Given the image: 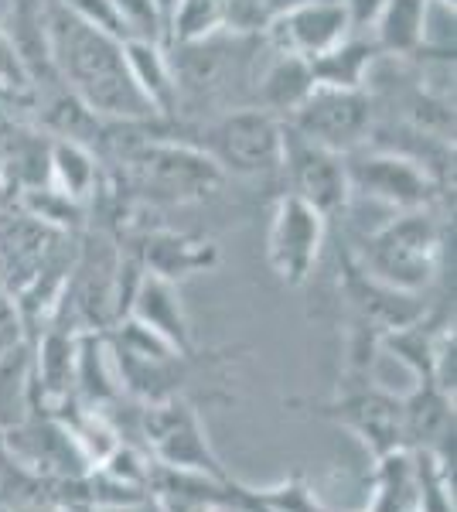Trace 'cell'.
Listing matches in <instances>:
<instances>
[{"label":"cell","instance_id":"obj_1","mask_svg":"<svg viewBox=\"0 0 457 512\" xmlns=\"http://www.w3.org/2000/svg\"><path fill=\"white\" fill-rule=\"evenodd\" d=\"M48 48L62 86L106 123H164L140 93L123 41L48 0Z\"/></svg>","mask_w":457,"mask_h":512},{"label":"cell","instance_id":"obj_2","mask_svg":"<svg viewBox=\"0 0 457 512\" xmlns=\"http://www.w3.org/2000/svg\"><path fill=\"white\" fill-rule=\"evenodd\" d=\"M260 35L219 31L202 41L168 45V62L174 76V130L178 123H205L236 106H253V86L260 72Z\"/></svg>","mask_w":457,"mask_h":512},{"label":"cell","instance_id":"obj_3","mask_svg":"<svg viewBox=\"0 0 457 512\" xmlns=\"http://www.w3.org/2000/svg\"><path fill=\"white\" fill-rule=\"evenodd\" d=\"M440 209L396 212L386 226L362 239L359 253H352L355 263L379 284L423 297L444 270L447 222Z\"/></svg>","mask_w":457,"mask_h":512},{"label":"cell","instance_id":"obj_4","mask_svg":"<svg viewBox=\"0 0 457 512\" xmlns=\"http://www.w3.org/2000/svg\"><path fill=\"white\" fill-rule=\"evenodd\" d=\"M168 130L154 127L134 144L116 147V161L123 164V181L137 198L164 205H185L219 192L226 181L215 161L191 140H171Z\"/></svg>","mask_w":457,"mask_h":512},{"label":"cell","instance_id":"obj_5","mask_svg":"<svg viewBox=\"0 0 457 512\" xmlns=\"http://www.w3.org/2000/svg\"><path fill=\"white\" fill-rule=\"evenodd\" d=\"M188 137L215 161L222 175L232 178H280L284 158V120L260 106H236L219 117L195 123Z\"/></svg>","mask_w":457,"mask_h":512},{"label":"cell","instance_id":"obj_6","mask_svg":"<svg viewBox=\"0 0 457 512\" xmlns=\"http://www.w3.org/2000/svg\"><path fill=\"white\" fill-rule=\"evenodd\" d=\"M345 168L352 195L372 198L393 212L440 209L447 198V181L400 151L365 144L359 151L345 154Z\"/></svg>","mask_w":457,"mask_h":512},{"label":"cell","instance_id":"obj_7","mask_svg":"<svg viewBox=\"0 0 457 512\" xmlns=\"http://www.w3.org/2000/svg\"><path fill=\"white\" fill-rule=\"evenodd\" d=\"M314 417L331 420L342 431L359 437L372 458L389 454L403 444V396L389 393L372 376H345L331 400L307 403Z\"/></svg>","mask_w":457,"mask_h":512},{"label":"cell","instance_id":"obj_8","mask_svg":"<svg viewBox=\"0 0 457 512\" xmlns=\"http://www.w3.org/2000/svg\"><path fill=\"white\" fill-rule=\"evenodd\" d=\"M140 434H144L154 465L178 468V472H202L212 478H232L222 458L215 454L209 434H205L202 414L188 396L144 403Z\"/></svg>","mask_w":457,"mask_h":512},{"label":"cell","instance_id":"obj_9","mask_svg":"<svg viewBox=\"0 0 457 512\" xmlns=\"http://www.w3.org/2000/svg\"><path fill=\"white\" fill-rule=\"evenodd\" d=\"M284 123L304 140L328 147L338 154H352L369 144L376 106L365 89H328L314 86L301 99V106L287 113Z\"/></svg>","mask_w":457,"mask_h":512},{"label":"cell","instance_id":"obj_10","mask_svg":"<svg viewBox=\"0 0 457 512\" xmlns=\"http://www.w3.org/2000/svg\"><path fill=\"white\" fill-rule=\"evenodd\" d=\"M324 239H328V219L314 205L287 192L273 198L267 226V263L280 284L304 287L311 280Z\"/></svg>","mask_w":457,"mask_h":512},{"label":"cell","instance_id":"obj_11","mask_svg":"<svg viewBox=\"0 0 457 512\" xmlns=\"http://www.w3.org/2000/svg\"><path fill=\"white\" fill-rule=\"evenodd\" d=\"M280 178L284 192L304 198L307 205L321 212L324 219H335L338 212L352 202V185H348L345 154L328 151V147L304 140L301 134L284 123V158H280Z\"/></svg>","mask_w":457,"mask_h":512},{"label":"cell","instance_id":"obj_12","mask_svg":"<svg viewBox=\"0 0 457 512\" xmlns=\"http://www.w3.org/2000/svg\"><path fill=\"white\" fill-rule=\"evenodd\" d=\"M352 35L342 0H304L280 11L263 28V45L280 55L314 59V55L335 48L338 41Z\"/></svg>","mask_w":457,"mask_h":512},{"label":"cell","instance_id":"obj_13","mask_svg":"<svg viewBox=\"0 0 457 512\" xmlns=\"http://www.w3.org/2000/svg\"><path fill=\"white\" fill-rule=\"evenodd\" d=\"M403 444L454 468V393L417 383L403 396Z\"/></svg>","mask_w":457,"mask_h":512},{"label":"cell","instance_id":"obj_14","mask_svg":"<svg viewBox=\"0 0 457 512\" xmlns=\"http://www.w3.org/2000/svg\"><path fill=\"white\" fill-rule=\"evenodd\" d=\"M137 321L140 328H147L161 342H168L178 352H195V335H191L188 311L181 304V291L174 280H164L157 274H140L134 294L127 301V315Z\"/></svg>","mask_w":457,"mask_h":512},{"label":"cell","instance_id":"obj_15","mask_svg":"<svg viewBox=\"0 0 457 512\" xmlns=\"http://www.w3.org/2000/svg\"><path fill=\"white\" fill-rule=\"evenodd\" d=\"M140 263H144L147 274L178 284L181 277L212 270L219 263V250L209 239H191L185 233H171V229H154V233L140 239Z\"/></svg>","mask_w":457,"mask_h":512},{"label":"cell","instance_id":"obj_16","mask_svg":"<svg viewBox=\"0 0 457 512\" xmlns=\"http://www.w3.org/2000/svg\"><path fill=\"white\" fill-rule=\"evenodd\" d=\"M430 4L434 0H386L369 38L386 59H417L427 48Z\"/></svg>","mask_w":457,"mask_h":512},{"label":"cell","instance_id":"obj_17","mask_svg":"<svg viewBox=\"0 0 457 512\" xmlns=\"http://www.w3.org/2000/svg\"><path fill=\"white\" fill-rule=\"evenodd\" d=\"M270 59L260 62V72H256V86H253V106L260 110L277 113L280 120L287 117L294 106H301V99L314 89V76L307 59H297V55H280L270 52Z\"/></svg>","mask_w":457,"mask_h":512},{"label":"cell","instance_id":"obj_18","mask_svg":"<svg viewBox=\"0 0 457 512\" xmlns=\"http://www.w3.org/2000/svg\"><path fill=\"white\" fill-rule=\"evenodd\" d=\"M420 472L410 448L379 454L369 478V502L362 512H417Z\"/></svg>","mask_w":457,"mask_h":512},{"label":"cell","instance_id":"obj_19","mask_svg":"<svg viewBox=\"0 0 457 512\" xmlns=\"http://www.w3.org/2000/svg\"><path fill=\"white\" fill-rule=\"evenodd\" d=\"M376 62H379L376 41L369 35H355V31L338 41L335 48L307 59L314 86H328V89H365Z\"/></svg>","mask_w":457,"mask_h":512},{"label":"cell","instance_id":"obj_20","mask_svg":"<svg viewBox=\"0 0 457 512\" xmlns=\"http://www.w3.org/2000/svg\"><path fill=\"white\" fill-rule=\"evenodd\" d=\"M123 52H127L130 72H134L140 93L147 96V103L154 106L157 117L174 127L178 99H174V76H171V62H168V45H164V41H123Z\"/></svg>","mask_w":457,"mask_h":512},{"label":"cell","instance_id":"obj_21","mask_svg":"<svg viewBox=\"0 0 457 512\" xmlns=\"http://www.w3.org/2000/svg\"><path fill=\"white\" fill-rule=\"evenodd\" d=\"M48 185L55 192L69 195L72 202H86L89 195L99 192V158L93 147L79 144V140H52V154H48Z\"/></svg>","mask_w":457,"mask_h":512},{"label":"cell","instance_id":"obj_22","mask_svg":"<svg viewBox=\"0 0 457 512\" xmlns=\"http://www.w3.org/2000/svg\"><path fill=\"white\" fill-rule=\"evenodd\" d=\"M232 0H174L168 14V45L202 41L219 31H229Z\"/></svg>","mask_w":457,"mask_h":512},{"label":"cell","instance_id":"obj_23","mask_svg":"<svg viewBox=\"0 0 457 512\" xmlns=\"http://www.w3.org/2000/svg\"><path fill=\"white\" fill-rule=\"evenodd\" d=\"M123 41H164L168 45V21L157 0H113Z\"/></svg>","mask_w":457,"mask_h":512},{"label":"cell","instance_id":"obj_24","mask_svg":"<svg viewBox=\"0 0 457 512\" xmlns=\"http://www.w3.org/2000/svg\"><path fill=\"white\" fill-rule=\"evenodd\" d=\"M382 4H386V0H342V7L348 14V28H352L355 35H369Z\"/></svg>","mask_w":457,"mask_h":512},{"label":"cell","instance_id":"obj_25","mask_svg":"<svg viewBox=\"0 0 457 512\" xmlns=\"http://www.w3.org/2000/svg\"><path fill=\"white\" fill-rule=\"evenodd\" d=\"M110 512H168V509L161 506V499H157L154 492H147V495H140L137 502H127V506L110 509Z\"/></svg>","mask_w":457,"mask_h":512},{"label":"cell","instance_id":"obj_26","mask_svg":"<svg viewBox=\"0 0 457 512\" xmlns=\"http://www.w3.org/2000/svg\"><path fill=\"white\" fill-rule=\"evenodd\" d=\"M161 506L168 512H219L212 506H202V502H188V499H161Z\"/></svg>","mask_w":457,"mask_h":512},{"label":"cell","instance_id":"obj_27","mask_svg":"<svg viewBox=\"0 0 457 512\" xmlns=\"http://www.w3.org/2000/svg\"><path fill=\"white\" fill-rule=\"evenodd\" d=\"M14 475V458L7 454L4 448V437H0V492H4V485H7V478Z\"/></svg>","mask_w":457,"mask_h":512},{"label":"cell","instance_id":"obj_28","mask_svg":"<svg viewBox=\"0 0 457 512\" xmlns=\"http://www.w3.org/2000/svg\"><path fill=\"white\" fill-rule=\"evenodd\" d=\"M0 512H62L52 506H0Z\"/></svg>","mask_w":457,"mask_h":512},{"label":"cell","instance_id":"obj_29","mask_svg":"<svg viewBox=\"0 0 457 512\" xmlns=\"http://www.w3.org/2000/svg\"><path fill=\"white\" fill-rule=\"evenodd\" d=\"M157 4H161V11H164V21H168V14H171L174 0H157Z\"/></svg>","mask_w":457,"mask_h":512},{"label":"cell","instance_id":"obj_30","mask_svg":"<svg viewBox=\"0 0 457 512\" xmlns=\"http://www.w3.org/2000/svg\"><path fill=\"white\" fill-rule=\"evenodd\" d=\"M331 512H335V509H331Z\"/></svg>","mask_w":457,"mask_h":512}]
</instances>
